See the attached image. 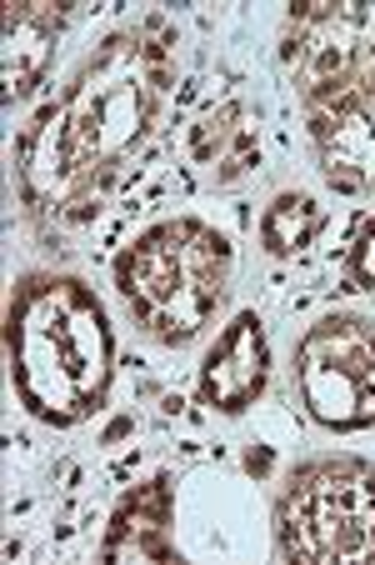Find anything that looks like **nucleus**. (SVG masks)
<instances>
[{
	"instance_id": "nucleus-4",
	"label": "nucleus",
	"mask_w": 375,
	"mask_h": 565,
	"mask_svg": "<svg viewBox=\"0 0 375 565\" xmlns=\"http://www.w3.org/2000/svg\"><path fill=\"white\" fill-rule=\"evenodd\" d=\"M270 535L290 565L375 561V466L345 450L290 466L270 505Z\"/></svg>"
},
{
	"instance_id": "nucleus-3",
	"label": "nucleus",
	"mask_w": 375,
	"mask_h": 565,
	"mask_svg": "<svg viewBox=\"0 0 375 565\" xmlns=\"http://www.w3.org/2000/svg\"><path fill=\"white\" fill-rule=\"evenodd\" d=\"M236 246L201 215H171L126 241L110 266L120 310L156 345H191L231 290Z\"/></svg>"
},
{
	"instance_id": "nucleus-11",
	"label": "nucleus",
	"mask_w": 375,
	"mask_h": 565,
	"mask_svg": "<svg viewBox=\"0 0 375 565\" xmlns=\"http://www.w3.org/2000/svg\"><path fill=\"white\" fill-rule=\"evenodd\" d=\"M185 146H191L195 166L211 171L215 185H231V181H240L250 166H260V120L250 116L246 100L225 96L191 120Z\"/></svg>"
},
{
	"instance_id": "nucleus-5",
	"label": "nucleus",
	"mask_w": 375,
	"mask_h": 565,
	"mask_svg": "<svg viewBox=\"0 0 375 565\" xmlns=\"http://www.w3.org/2000/svg\"><path fill=\"white\" fill-rule=\"evenodd\" d=\"M280 65L306 116L375 81V0H300L286 15Z\"/></svg>"
},
{
	"instance_id": "nucleus-13",
	"label": "nucleus",
	"mask_w": 375,
	"mask_h": 565,
	"mask_svg": "<svg viewBox=\"0 0 375 565\" xmlns=\"http://www.w3.org/2000/svg\"><path fill=\"white\" fill-rule=\"evenodd\" d=\"M345 286L361 290V296H375V215H365L355 225L351 246H345Z\"/></svg>"
},
{
	"instance_id": "nucleus-12",
	"label": "nucleus",
	"mask_w": 375,
	"mask_h": 565,
	"mask_svg": "<svg viewBox=\"0 0 375 565\" xmlns=\"http://www.w3.org/2000/svg\"><path fill=\"white\" fill-rule=\"evenodd\" d=\"M260 250L270 260H296L321 241L325 231V205L311 191H276L270 205L260 211Z\"/></svg>"
},
{
	"instance_id": "nucleus-9",
	"label": "nucleus",
	"mask_w": 375,
	"mask_h": 565,
	"mask_svg": "<svg viewBox=\"0 0 375 565\" xmlns=\"http://www.w3.org/2000/svg\"><path fill=\"white\" fill-rule=\"evenodd\" d=\"M175 476L156 470L116 501L100 535V561H175Z\"/></svg>"
},
{
	"instance_id": "nucleus-7",
	"label": "nucleus",
	"mask_w": 375,
	"mask_h": 565,
	"mask_svg": "<svg viewBox=\"0 0 375 565\" xmlns=\"http://www.w3.org/2000/svg\"><path fill=\"white\" fill-rule=\"evenodd\" d=\"M270 365H276V355H270L266 320L256 310H236L221 326V335L205 345L201 371H195V395L215 416H246L266 395Z\"/></svg>"
},
{
	"instance_id": "nucleus-2",
	"label": "nucleus",
	"mask_w": 375,
	"mask_h": 565,
	"mask_svg": "<svg viewBox=\"0 0 375 565\" xmlns=\"http://www.w3.org/2000/svg\"><path fill=\"white\" fill-rule=\"evenodd\" d=\"M6 371L31 420L75 430L116 385V326L96 286L71 270H31L6 300Z\"/></svg>"
},
{
	"instance_id": "nucleus-10",
	"label": "nucleus",
	"mask_w": 375,
	"mask_h": 565,
	"mask_svg": "<svg viewBox=\"0 0 375 565\" xmlns=\"http://www.w3.org/2000/svg\"><path fill=\"white\" fill-rule=\"evenodd\" d=\"M65 21L71 11L55 0H11L6 6V106L31 100L45 86Z\"/></svg>"
},
{
	"instance_id": "nucleus-1",
	"label": "nucleus",
	"mask_w": 375,
	"mask_h": 565,
	"mask_svg": "<svg viewBox=\"0 0 375 565\" xmlns=\"http://www.w3.org/2000/svg\"><path fill=\"white\" fill-rule=\"evenodd\" d=\"M175 25L161 11L106 31L65 75V86L15 130L11 181L25 221L75 231L100 215L175 90Z\"/></svg>"
},
{
	"instance_id": "nucleus-6",
	"label": "nucleus",
	"mask_w": 375,
	"mask_h": 565,
	"mask_svg": "<svg viewBox=\"0 0 375 565\" xmlns=\"http://www.w3.org/2000/svg\"><path fill=\"white\" fill-rule=\"evenodd\" d=\"M300 411L331 436L375 430V316L331 310L296 341L290 361Z\"/></svg>"
},
{
	"instance_id": "nucleus-8",
	"label": "nucleus",
	"mask_w": 375,
	"mask_h": 565,
	"mask_svg": "<svg viewBox=\"0 0 375 565\" xmlns=\"http://www.w3.org/2000/svg\"><path fill=\"white\" fill-rule=\"evenodd\" d=\"M306 120L321 181L335 195H375V81Z\"/></svg>"
}]
</instances>
